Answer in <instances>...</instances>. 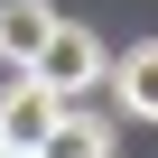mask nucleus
Listing matches in <instances>:
<instances>
[{
	"mask_svg": "<svg viewBox=\"0 0 158 158\" xmlns=\"http://www.w3.org/2000/svg\"><path fill=\"white\" fill-rule=\"evenodd\" d=\"M28 74H37L47 93H65V102H74V93H93L102 74H112V47H102V28H84V19H56Z\"/></svg>",
	"mask_w": 158,
	"mask_h": 158,
	"instance_id": "f257e3e1",
	"label": "nucleus"
},
{
	"mask_svg": "<svg viewBox=\"0 0 158 158\" xmlns=\"http://www.w3.org/2000/svg\"><path fill=\"white\" fill-rule=\"evenodd\" d=\"M56 112H65V93H47V84H37V74L19 65V84H10V93H0V149H37Z\"/></svg>",
	"mask_w": 158,
	"mask_h": 158,
	"instance_id": "f03ea898",
	"label": "nucleus"
},
{
	"mask_svg": "<svg viewBox=\"0 0 158 158\" xmlns=\"http://www.w3.org/2000/svg\"><path fill=\"white\" fill-rule=\"evenodd\" d=\"M47 28H56V10L47 0H0V65H37V47H47Z\"/></svg>",
	"mask_w": 158,
	"mask_h": 158,
	"instance_id": "7ed1b4c3",
	"label": "nucleus"
},
{
	"mask_svg": "<svg viewBox=\"0 0 158 158\" xmlns=\"http://www.w3.org/2000/svg\"><path fill=\"white\" fill-rule=\"evenodd\" d=\"M37 158H112V121H93V112H56L47 139H37Z\"/></svg>",
	"mask_w": 158,
	"mask_h": 158,
	"instance_id": "20e7f679",
	"label": "nucleus"
},
{
	"mask_svg": "<svg viewBox=\"0 0 158 158\" xmlns=\"http://www.w3.org/2000/svg\"><path fill=\"white\" fill-rule=\"evenodd\" d=\"M112 93H121V112H130V121H158V37H149V47H130V56L112 65Z\"/></svg>",
	"mask_w": 158,
	"mask_h": 158,
	"instance_id": "39448f33",
	"label": "nucleus"
},
{
	"mask_svg": "<svg viewBox=\"0 0 158 158\" xmlns=\"http://www.w3.org/2000/svg\"><path fill=\"white\" fill-rule=\"evenodd\" d=\"M10 158H37V149H10Z\"/></svg>",
	"mask_w": 158,
	"mask_h": 158,
	"instance_id": "423d86ee",
	"label": "nucleus"
},
{
	"mask_svg": "<svg viewBox=\"0 0 158 158\" xmlns=\"http://www.w3.org/2000/svg\"><path fill=\"white\" fill-rule=\"evenodd\" d=\"M0 158H10V149H0Z\"/></svg>",
	"mask_w": 158,
	"mask_h": 158,
	"instance_id": "0eeeda50",
	"label": "nucleus"
}]
</instances>
